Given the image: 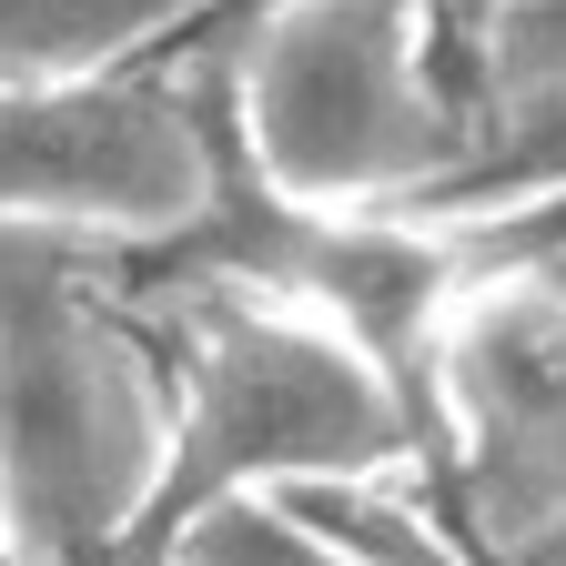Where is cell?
Segmentation results:
<instances>
[{
  "mask_svg": "<svg viewBox=\"0 0 566 566\" xmlns=\"http://www.w3.org/2000/svg\"><path fill=\"white\" fill-rule=\"evenodd\" d=\"M436 475L485 556L566 546V304L526 273H475L436 344Z\"/></svg>",
  "mask_w": 566,
  "mask_h": 566,
  "instance_id": "5b68a950",
  "label": "cell"
},
{
  "mask_svg": "<svg viewBox=\"0 0 566 566\" xmlns=\"http://www.w3.org/2000/svg\"><path fill=\"white\" fill-rule=\"evenodd\" d=\"M202 21V0H0V82H71V71L153 61Z\"/></svg>",
  "mask_w": 566,
  "mask_h": 566,
  "instance_id": "8992f818",
  "label": "cell"
},
{
  "mask_svg": "<svg viewBox=\"0 0 566 566\" xmlns=\"http://www.w3.org/2000/svg\"><path fill=\"white\" fill-rule=\"evenodd\" d=\"M223 182V102L163 61L71 82H0V233H61L102 253L172 243Z\"/></svg>",
  "mask_w": 566,
  "mask_h": 566,
  "instance_id": "277c9868",
  "label": "cell"
},
{
  "mask_svg": "<svg viewBox=\"0 0 566 566\" xmlns=\"http://www.w3.org/2000/svg\"><path fill=\"white\" fill-rule=\"evenodd\" d=\"M526 202H566V102H475V142L424 223H495Z\"/></svg>",
  "mask_w": 566,
  "mask_h": 566,
  "instance_id": "52a82bcc",
  "label": "cell"
},
{
  "mask_svg": "<svg viewBox=\"0 0 566 566\" xmlns=\"http://www.w3.org/2000/svg\"><path fill=\"white\" fill-rule=\"evenodd\" d=\"M446 11H465V31H475V21H485V11H495V0H446Z\"/></svg>",
  "mask_w": 566,
  "mask_h": 566,
  "instance_id": "8fae6325",
  "label": "cell"
},
{
  "mask_svg": "<svg viewBox=\"0 0 566 566\" xmlns=\"http://www.w3.org/2000/svg\"><path fill=\"white\" fill-rule=\"evenodd\" d=\"M536 566H566V546H546V556H536Z\"/></svg>",
  "mask_w": 566,
  "mask_h": 566,
  "instance_id": "7c38bea8",
  "label": "cell"
},
{
  "mask_svg": "<svg viewBox=\"0 0 566 566\" xmlns=\"http://www.w3.org/2000/svg\"><path fill=\"white\" fill-rule=\"evenodd\" d=\"M233 172L304 212H415L475 142L446 0H273L202 41Z\"/></svg>",
  "mask_w": 566,
  "mask_h": 566,
  "instance_id": "3957f363",
  "label": "cell"
},
{
  "mask_svg": "<svg viewBox=\"0 0 566 566\" xmlns=\"http://www.w3.org/2000/svg\"><path fill=\"white\" fill-rule=\"evenodd\" d=\"M253 11H273V0H202V21H192L172 51H202V41H223V31H233V21H253Z\"/></svg>",
  "mask_w": 566,
  "mask_h": 566,
  "instance_id": "30bf717a",
  "label": "cell"
},
{
  "mask_svg": "<svg viewBox=\"0 0 566 566\" xmlns=\"http://www.w3.org/2000/svg\"><path fill=\"white\" fill-rule=\"evenodd\" d=\"M172 566H365V556H344V546H324L314 526H294L283 506H223V516H202L182 546H172Z\"/></svg>",
  "mask_w": 566,
  "mask_h": 566,
  "instance_id": "9c48e42d",
  "label": "cell"
},
{
  "mask_svg": "<svg viewBox=\"0 0 566 566\" xmlns=\"http://www.w3.org/2000/svg\"><path fill=\"white\" fill-rule=\"evenodd\" d=\"M163 365L122 253L0 233V526L21 566H132Z\"/></svg>",
  "mask_w": 566,
  "mask_h": 566,
  "instance_id": "7a4b0ae2",
  "label": "cell"
},
{
  "mask_svg": "<svg viewBox=\"0 0 566 566\" xmlns=\"http://www.w3.org/2000/svg\"><path fill=\"white\" fill-rule=\"evenodd\" d=\"M475 41V102H566V0H495L465 31Z\"/></svg>",
  "mask_w": 566,
  "mask_h": 566,
  "instance_id": "ba28073f",
  "label": "cell"
},
{
  "mask_svg": "<svg viewBox=\"0 0 566 566\" xmlns=\"http://www.w3.org/2000/svg\"><path fill=\"white\" fill-rule=\"evenodd\" d=\"M122 273L142 294L153 365H163V465H153V506L132 526V566H172V546L202 516L253 506V495L273 506V495L375 485L424 465L395 385L314 314L212 273H142L132 253Z\"/></svg>",
  "mask_w": 566,
  "mask_h": 566,
  "instance_id": "6da1fadb",
  "label": "cell"
}]
</instances>
